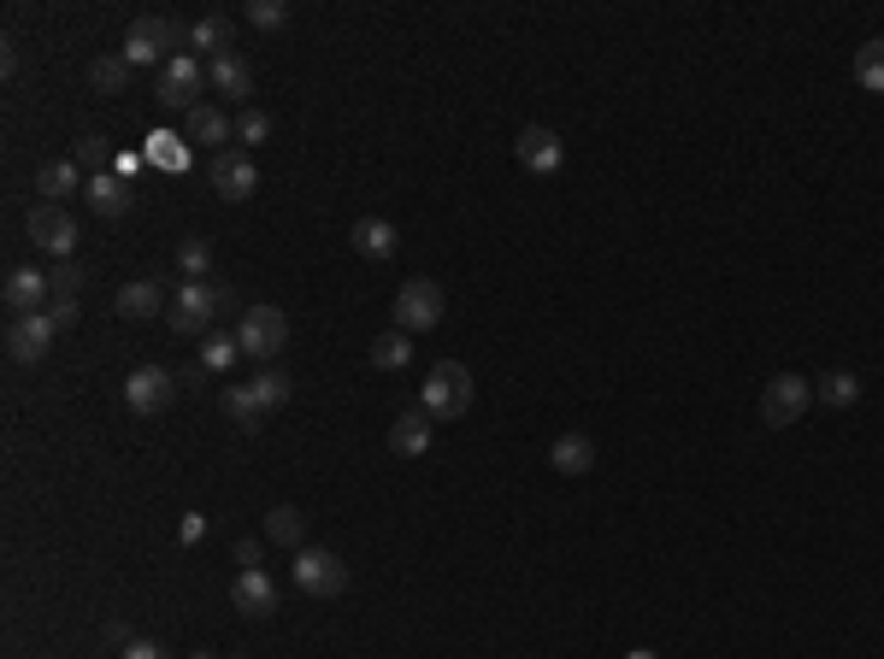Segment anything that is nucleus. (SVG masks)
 I'll return each mask as SVG.
<instances>
[{"label": "nucleus", "mask_w": 884, "mask_h": 659, "mask_svg": "<svg viewBox=\"0 0 884 659\" xmlns=\"http://www.w3.org/2000/svg\"><path fill=\"white\" fill-rule=\"evenodd\" d=\"M218 313H236V288L231 283H177V295H172V306H166V318H172V330L177 336H201L207 342V330H213V318Z\"/></svg>", "instance_id": "1"}, {"label": "nucleus", "mask_w": 884, "mask_h": 659, "mask_svg": "<svg viewBox=\"0 0 884 659\" xmlns=\"http://www.w3.org/2000/svg\"><path fill=\"white\" fill-rule=\"evenodd\" d=\"M177 48H190V24H177V18H136L125 36V66L177 59Z\"/></svg>", "instance_id": "2"}, {"label": "nucleus", "mask_w": 884, "mask_h": 659, "mask_svg": "<svg viewBox=\"0 0 884 659\" xmlns=\"http://www.w3.org/2000/svg\"><path fill=\"white\" fill-rule=\"evenodd\" d=\"M236 342H242V354H249V360L272 365L283 354V342H290V318H283L278 306H242Z\"/></svg>", "instance_id": "3"}, {"label": "nucleus", "mask_w": 884, "mask_h": 659, "mask_svg": "<svg viewBox=\"0 0 884 659\" xmlns=\"http://www.w3.org/2000/svg\"><path fill=\"white\" fill-rule=\"evenodd\" d=\"M466 406H472V371L460 360L430 365V377H425V412L430 419H460Z\"/></svg>", "instance_id": "4"}, {"label": "nucleus", "mask_w": 884, "mask_h": 659, "mask_svg": "<svg viewBox=\"0 0 884 659\" xmlns=\"http://www.w3.org/2000/svg\"><path fill=\"white\" fill-rule=\"evenodd\" d=\"M808 406H814V383L796 377V371H785V377H773L767 395H760V419H767L773 430H790V424H802Z\"/></svg>", "instance_id": "5"}, {"label": "nucleus", "mask_w": 884, "mask_h": 659, "mask_svg": "<svg viewBox=\"0 0 884 659\" xmlns=\"http://www.w3.org/2000/svg\"><path fill=\"white\" fill-rule=\"evenodd\" d=\"M437 324H443V288L430 283V277L401 283V295H396V330H407V336H425V330H437Z\"/></svg>", "instance_id": "6"}, {"label": "nucleus", "mask_w": 884, "mask_h": 659, "mask_svg": "<svg viewBox=\"0 0 884 659\" xmlns=\"http://www.w3.org/2000/svg\"><path fill=\"white\" fill-rule=\"evenodd\" d=\"M201 82H207V71H201V59H195V53L166 59V71H159V107H172V112H195V107H201Z\"/></svg>", "instance_id": "7"}, {"label": "nucleus", "mask_w": 884, "mask_h": 659, "mask_svg": "<svg viewBox=\"0 0 884 659\" xmlns=\"http://www.w3.org/2000/svg\"><path fill=\"white\" fill-rule=\"evenodd\" d=\"M295 583H301L307 594H324V601H331V594L348 589V565L337 560L331 548H301V553H295Z\"/></svg>", "instance_id": "8"}, {"label": "nucleus", "mask_w": 884, "mask_h": 659, "mask_svg": "<svg viewBox=\"0 0 884 659\" xmlns=\"http://www.w3.org/2000/svg\"><path fill=\"white\" fill-rule=\"evenodd\" d=\"M30 242L42 247V254H54V259H71V247H77V218L66 213V206H30Z\"/></svg>", "instance_id": "9"}, {"label": "nucleus", "mask_w": 884, "mask_h": 659, "mask_svg": "<svg viewBox=\"0 0 884 659\" xmlns=\"http://www.w3.org/2000/svg\"><path fill=\"white\" fill-rule=\"evenodd\" d=\"M54 318L48 313H25V318H12L7 324V354L18 360V365H36V360H48V347H54Z\"/></svg>", "instance_id": "10"}, {"label": "nucleus", "mask_w": 884, "mask_h": 659, "mask_svg": "<svg viewBox=\"0 0 884 659\" xmlns=\"http://www.w3.org/2000/svg\"><path fill=\"white\" fill-rule=\"evenodd\" d=\"M213 189H218L224 200H249V195L260 189V165L249 159V148L213 154Z\"/></svg>", "instance_id": "11"}, {"label": "nucleus", "mask_w": 884, "mask_h": 659, "mask_svg": "<svg viewBox=\"0 0 884 659\" xmlns=\"http://www.w3.org/2000/svg\"><path fill=\"white\" fill-rule=\"evenodd\" d=\"M172 388H177V377H172V371H159V365H142V371H130V377H125V401H130V412H142V419H154V412H166V406H172Z\"/></svg>", "instance_id": "12"}, {"label": "nucleus", "mask_w": 884, "mask_h": 659, "mask_svg": "<svg viewBox=\"0 0 884 659\" xmlns=\"http://www.w3.org/2000/svg\"><path fill=\"white\" fill-rule=\"evenodd\" d=\"M513 154H519V165H525V171H537V177H554V171H561V159H566L561 136H554L548 124H525L519 141H513Z\"/></svg>", "instance_id": "13"}, {"label": "nucleus", "mask_w": 884, "mask_h": 659, "mask_svg": "<svg viewBox=\"0 0 884 659\" xmlns=\"http://www.w3.org/2000/svg\"><path fill=\"white\" fill-rule=\"evenodd\" d=\"M48 301H54V277H48V272H36V265H18V272L7 277V306H12V318L48 313Z\"/></svg>", "instance_id": "14"}, {"label": "nucleus", "mask_w": 884, "mask_h": 659, "mask_svg": "<svg viewBox=\"0 0 884 659\" xmlns=\"http://www.w3.org/2000/svg\"><path fill=\"white\" fill-rule=\"evenodd\" d=\"M231 607H236L242 618H272V612H278V583H272V577H265L260 565H254V571H236Z\"/></svg>", "instance_id": "15"}, {"label": "nucleus", "mask_w": 884, "mask_h": 659, "mask_svg": "<svg viewBox=\"0 0 884 659\" xmlns=\"http://www.w3.org/2000/svg\"><path fill=\"white\" fill-rule=\"evenodd\" d=\"M84 189H89V177H84L77 159H48L42 171H36V195H42L48 206H66L71 195H84Z\"/></svg>", "instance_id": "16"}, {"label": "nucleus", "mask_w": 884, "mask_h": 659, "mask_svg": "<svg viewBox=\"0 0 884 659\" xmlns=\"http://www.w3.org/2000/svg\"><path fill=\"white\" fill-rule=\"evenodd\" d=\"M130 183L118 177V171H100V177H89V189H84V200H89V213L95 218H125L130 213Z\"/></svg>", "instance_id": "17"}, {"label": "nucleus", "mask_w": 884, "mask_h": 659, "mask_svg": "<svg viewBox=\"0 0 884 659\" xmlns=\"http://www.w3.org/2000/svg\"><path fill=\"white\" fill-rule=\"evenodd\" d=\"M548 465L561 471V478H584V471H595V442L584 436V430H566V436H554Z\"/></svg>", "instance_id": "18"}, {"label": "nucleus", "mask_w": 884, "mask_h": 659, "mask_svg": "<svg viewBox=\"0 0 884 659\" xmlns=\"http://www.w3.org/2000/svg\"><path fill=\"white\" fill-rule=\"evenodd\" d=\"M207 82L224 100H249L254 95V71H249V59H242V53H218L213 66H207Z\"/></svg>", "instance_id": "19"}, {"label": "nucleus", "mask_w": 884, "mask_h": 659, "mask_svg": "<svg viewBox=\"0 0 884 659\" xmlns=\"http://www.w3.org/2000/svg\"><path fill=\"white\" fill-rule=\"evenodd\" d=\"M430 447V412H401L396 424H389V453H401V460H419Z\"/></svg>", "instance_id": "20"}, {"label": "nucleus", "mask_w": 884, "mask_h": 659, "mask_svg": "<svg viewBox=\"0 0 884 659\" xmlns=\"http://www.w3.org/2000/svg\"><path fill=\"white\" fill-rule=\"evenodd\" d=\"M118 313H125V318H154V313H166V283H159V277H136V283H125V288H118Z\"/></svg>", "instance_id": "21"}, {"label": "nucleus", "mask_w": 884, "mask_h": 659, "mask_svg": "<svg viewBox=\"0 0 884 659\" xmlns=\"http://www.w3.org/2000/svg\"><path fill=\"white\" fill-rule=\"evenodd\" d=\"M231 41H236V24H231L224 12H201L195 24H190V48H195V53H213V59H218V53H236Z\"/></svg>", "instance_id": "22"}, {"label": "nucleus", "mask_w": 884, "mask_h": 659, "mask_svg": "<svg viewBox=\"0 0 884 659\" xmlns=\"http://www.w3.org/2000/svg\"><path fill=\"white\" fill-rule=\"evenodd\" d=\"M190 141H207V148L224 154V141H236V118L224 107H207V100H201V107L190 112Z\"/></svg>", "instance_id": "23"}, {"label": "nucleus", "mask_w": 884, "mask_h": 659, "mask_svg": "<svg viewBox=\"0 0 884 659\" xmlns=\"http://www.w3.org/2000/svg\"><path fill=\"white\" fill-rule=\"evenodd\" d=\"M354 247H360L366 259H396L401 236H396V224H389V218H360L354 224Z\"/></svg>", "instance_id": "24"}, {"label": "nucleus", "mask_w": 884, "mask_h": 659, "mask_svg": "<svg viewBox=\"0 0 884 659\" xmlns=\"http://www.w3.org/2000/svg\"><path fill=\"white\" fill-rule=\"evenodd\" d=\"M366 360H372V371H407L414 365V336H407V330H383Z\"/></svg>", "instance_id": "25"}, {"label": "nucleus", "mask_w": 884, "mask_h": 659, "mask_svg": "<svg viewBox=\"0 0 884 659\" xmlns=\"http://www.w3.org/2000/svg\"><path fill=\"white\" fill-rule=\"evenodd\" d=\"M224 419H231L236 430H260L265 424V406L254 401L249 383H224Z\"/></svg>", "instance_id": "26"}, {"label": "nucleus", "mask_w": 884, "mask_h": 659, "mask_svg": "<svg viewBox=\"0 0 884 659\" xmlns=\"http://www.w3.org/2000/svg\"><path fill=\"white\" fill-rule=\"evenodd\" d=\"M301 535H307V519H301L295 506H272V512H265V542L301 553Z\"/></svg>", "instance_id": "27"}, {"label": "nucleus", "mask_w": 884, "mask_h": 659, "mask_svg": "<svg viewBox=\"0 0 884 659\" xmlns=\"http://www.w3.org/2000/svg\"><path fill=\"white\" fill-rule=\"evenodd\" d=\"M814 401H826V406H855V401H861V377H855V371H826V377L814 383Z\"/></svg>", "instance_id": "28"}, {"label": "nucleus", "mask_w": 884, "mask_h": 659, "mask_svg": "<svg viewBox=\"0 0 884 659\" xmlns=\"http://www.w3.org/2000/svg\"><path fill=\"white\" fill-rule=\"evenodd\" d=\"M142 154H148V159L159 165V171H190V148H183V141H177L172 130H154Z\"/></svg>", "instance_id": "29"}, {"label": "nucleus", "mask_w": 884, "mask_h": 659, "mask_svg": "<svg viewBox=\"0 0 884 659\" xmlns=\"http://www.w3.org/2000/svg\"><path fill=\"white\" fill-rule=\"evenodd\" d=\"M177 265H183V277H190V283H207V272H213L207 236H183V242H177Z\"/></svg>", "instance_id": "30"}, {"label": "nucleus", "mask_w": 884, "mask_h": 659, "mask_svg": "<svg viewBox=\"0 0 884 659\" xmlns=\"http://www.w3.org/2000/svg\"><path fill=\"white\" fill-rule=\"evenodd\" d=\"M236 360H249L236 336H207V342H201V365H207V371H224V377H231Z\"/></svg>", "instance_id": "31"}, {"label": "nucleus", "mask_w": 884, "mask_h": 659, "mask_svg": "<svg viewBox=\"0 0 884 659\" xmlns=\"http://www.w3.org/2000/svg\"><path fill=\"white\" fill-rule=\"evenodd\" d=\"M855 82L873 89V95H884V41H867V48L855 53Z\"/></svg>", "instance_id": "32"}, {"label": "nucleus", "mask_w": 884, "mask_h": 659, "mask_svg": "<svg viewBox=\"0 0 884 659\" xmlns=\"http://www.w3.org/2000/svg\"><path fill=\"white\" fill-rule=\"evenodd\" d=\"M249 388H254V401H260L265 412H278L283 401H290V377H283L278 365H265V371H260V377H254Z\"/></svg>", "instance_id": "33"}, {"label": "nucleus", "mask_w": 884, "mask_h": 659, "mask_svg": "<svg viewBox=\"0 0 884 659\" xmlns=\"http://www.w3.org/2000/svg\"><path fill=\"white\" fill-rule=\"evenodd\" d=\"M89 82H95L100 95H118V89H125V82H130V66H125V53H113V59H95V66H89Z\"/></svg>", "instance_id": "34"}, {"label": "nucleus", "mask_w": 884, "mask_h": 659, "mask_svg": "<svg viewBox=\"0 0 884 659\" xmlns=\"http://www.w3.org/2000/svg\"><path fill=\"white\" fill-rule=\"evenodd\" d=\"M77 165H84L89 177H100V171H113V154H107V136H77V154H71Z\"/></svg>", "instance_id": "35"}, {"label": "nucleus", "mask_w": 884, "mask_h": 659, "mask_svg": "<svg viewBox=\"0 0 884 659\" xmlns=\"http://www.w3.org/2000/svg\"><path fill=\"white\" fill-rule=\"evenodd\" d=\"M265 136H272V112H260V107H249V112L236 118V141H242V148H260Z\"/></svg>", "instance_id": "36"}, {"label": "nucleus", "mask_w": 884, "mask_h": 659, "mask_svg": "<svg viewBox=\"0 0 884 659\" xmlns=\"http://www.w3.org/2000/svg\"><path fill=\"white\" fill-rule=\"evenodd\" d=\"M249 24L283 30V24H290V7H283V0H249Z\"/></svg>", "instance_id": "37"}, {"label": "nucleus", "mask_w": 884, "mask_h": 659, "mask_svg": "<svg viewBox=\"0 0 884 659\" xmlns=\"http://www.w3.org/2000/svg\"><path fill=\"white\" fill-rule=\"evenodd\" d=\"M48 277H54V295H66V301H77V288H84V265H77V259H59V265H54Z\"/></svg>", "instance_id": "38"}, {"label": "nucleus", "mask_w": 884, "mask_h": 659, "mask_svg": "<svg viewBox=\"0 0 884 659\" xmlns=\"http://www.w3.org/2000/svg\"><path fill=\"white\" fill-rule=\"evenodd\" d=\"M201 535H207V519H201V512H183V524H177V542H183V548H195Z\"/></svg>", "instance_id": "39"}, {"label": "nucleus", "mask_w": 884, "mask_h": 659, "mask_svg": "<svg viewBox=\"0 0 884 659\" xmlns=\"http://www.w3.org/2000/svg\"><path fill=\"white\" fill-rule=\"evenodd\" d=\"M48 318H54L59 330H71V324H77V301H66V295H54V301H48Z\"/></svg>", "instance_id": "40"}, {"label": "nucleus", "mask_w": 884, "mask_h": 659, "mask_svg": "<svg viewBox=\"0 0 884 659\" xmlns=\"http://www.w3.org/2000/svg\"><path fill=\"white\" fill-rule=\"evenodd\" d=\"M118 659H172V653L159 648V642H148V636H136V642H130L125 653H118Z\"/></svg>", "instance_id": "41"}, {"label": "nucleus", "mask_w": 884, "mask_h": 659, "mask_svg": "<svg viewBox=\"0 0 884 659\" xmlns=\"http://www.w3.org/2000/svg\"><path fill=\"white\" fill-rule=\"evenodd\" d=\"M142 159H148V154H113V171L125 177V183H136V171H142Z\"/></svg>", "instance_id": "42"}, {"label": "nucleus", "mask_w": 884, "mask_h": 659, "mask_svg": "<svg viewBox=\"0 0 884 659\" xmlns=\"http://www.w3.org/2000/svg\"><path fill=\"white\" fill-rule=\"evenodd\" d=\"M236 565H242V571L260 565V542H254V535H242V542H236Z\"/></svg>", "instance_id": "43"}, {"label": "nucleus", "mask_w": 884, "mask_h": 659, "mask_svg": "<svg viewBox=\"0 0 884 659\" xmlns=\"http://www.w3.org/2000/svg\"><path fill=\"white\" fill-rule=\"evenodd\" d=\"M631 659H654V653H649V648H637V653H631Z\"/></svg>", "instance_id": "44"}, {"label": "nucleus", "mask_w": 884, "mask_h": 659, "mask_svg": "<svg viewBox=\"0 0 884 659\" xmlns=\"http://www.w3.org/2000/svg\"><path fill=\"white\" fill-rule=\"evenodd\" d=\"M190 659H218V653H190Z\"/></svg>", "instance_id": "45"}]
</instances>
